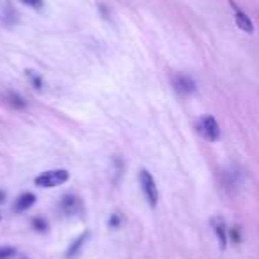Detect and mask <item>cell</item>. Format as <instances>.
<instances>
[{"label":"cell","mask_w":259,"mask_h":259,"mask_svg":"<svg viewBox=\"0 0 259 259\" xmlns=\"http://www.w3.org/2000/svg\"><path fill=\"white\" fill-rule=\"evenodd\" d=\"M87 238H89V233H83V234H80L78 238H76L75 241H73L71 245H69V248L68 250H66V255H68V257H73V255H76L80 252V248L83 247V243H85L87 241Z\"/></svg>","instance_id":"9"},{"label":"cell","mask_w":259,"mask_h":259,"mask_svg":"<svg viewBox=\"0 0 259 259\" xmlns=\"http://www.w3.org/2000/svg\"><path fill=\"white\" fill-rule=\"evenodd\" d=\"M108 226H110V229H117V227L121 226V217H119L117 213H114V215L108 219Z\"/></svg>","instance_id":"15"},{"label":"cell","mask_w":259,"mask_h":259,"mask_svg":"<svg viewBox=\"0 0 259 259\" xmlns=\"http://www.w3.org/2000/svg\"><path fill=\"white\" fill-rule=\"evenodd\" d=\"M32 227L37 231V233H47V231H48V222L45 219H41V217H36V219L32 220Z\"/></svg>","instance_id":"11"},{"label":"cell","mask_w":259,"mask_h":259,"mask_svg":"<svg viewBox=\"0 0 259 259\" xmlns=\"http://www.w3.org/2000/svg\"><path fill=\"white\" fill-rule=\"evenodd\" d=\"M69 180V172L66 169H55V170H47V172L39 174L36 178V185L39 188H54L61 187Z\"/></svg>","instance_id":"1"},{"label":"cell","mask_w":259,"mask_h":259,"mask_svg":"<svg viewBox=\"0 0 259 259\" xmlns=\"http://www.w3.org/2000/svg\"><path fill=\"white\" fill-rule=\"evenodd\" d=\"M23 4H27V6H30V8H34V9H39L41 6H43V2L41 0H22Z\"/></svg>","instance_id":"16"},{"label":"cell","mask_w":259,"mask_h":259,"mask_svg":"<svg viewBox=\"0 0 259 259\" xmlns=\"http://www.w3.org/2000/svg\"><path fill=\"white\" fill-rule=\"evenodd\" d=\"M8 100H9V103H11L13 107H16V108H23V107H25V101H23V98L20 96V94H16V93H9L8 94Z\"/></svg>","instance_id":"10"},{"label":"cell","mask_w":259,"mask_h":259,"mask_svg":"<svg viewBox=\"0 0 259 259\" xmlns=\"http://www.w3.org/2000/svg\"><path fill=\"white\" fill-rule=\"evenodd\" d=\"M197 130L202 134V137L209 142H217L220 139V126L213 115H202L197 121Z\"/></svg>","instance_id":"3"},{"label":"cell","mask_w":259,"mask_h":259,"mask_svg":"<svg viewBox=\"0 0 259 259\" xmlns=\"http://www.w3.org/2000/svg\"><path fill=\"white\" fill-rule=\"evenodd\" d=\"M172 87L176 89V93L187 96V94L195 93V89H197V83H195L194 78H192V76H188V75H176L172 78Z\"/></svg>","instance_id":"4"},{"label":"cell","mask_w":259,"mask_h":259,"mask_svg":"<svg viewBox=\"0 0 259 259\" xmlns=\"http://www.w3.org/2000/svg\"><path fill=\"white\" fill-rule=\"evenodd\" d=\"M139 181H141V188H142V192H144L146 199H148L149 206L155 208L156 202H158V188H156L155 178L151 176L149 170L142 169L141 174H139Z\"/></svg>","instance_id":"2"},{"label":"cell","mask_w":259,"mask_h":259,"mask_svg":"<svg viewBox=\"0 0 259 259\" xmlns=\"http://www.w3.org/2000/svg\"><path fill=\"white\" fill-rule=\"evenodd\" d=\"M4 199H6V194L2 190H0V202H4Z\"/></svg>","instance_id":"17"},{"label":"cell","mask_w":259,"mask_h":259,"mask_svg":"<svg viewBox=\"0 0 259 259\" xmlns=\"http://www.w3.org/2000/svg\"><path fill=\"white\" fill-rule=\"evenodd\" d=\"M234 20H236V25L240 30H243V32H247V34L254 32V23L248 18L247 13H243L241 9H236V11H234Z\"/></svg>","instance_id":"7"},{"label":"cell","mask_w":259,"mask_h":259,"mask_svg":"<svg viewBox=\"0 0 259 259\" xmlns=\"http://www.w3.org/2000/svg\"><path fill=\"white\" fill-rule=\"evenodd\" d=\"M61 211L68 217L78 215L82 211V201L76 195H64L61 199Z\"/></svg>","instance_id":"5"},{"label":"cell","mask_w":259,"mask_h":259,"mask_svg":"<svg viewBox=\"0 0 259 259\" xmlns=\"http://www.w3.org/2000/svg\"><path fill=\"white\" fill-rule=\"evenodd\" d=\"M229 238H231V241L233 243H240L241 241V231H240V227H231L229 229Z\"/></svg>","instance_id":"12"},{"label":"cell","mask_w":259,"mask_h":259,"mask_svg":"<svg viewBox=\"0 0 259 259\" xmlns=\"http://www.w3.org/2000/svg\"><path fill=\"white\" fill-rule=\"evenodd\" d=\"M34 202H36V195L30 194V192H25V194H22V195H20V197L15 201V211H16V213L27 211L29 208H32Z\"/></svg>","instance_id":"8"},{"label":"cell","mask_w":259,"mask_h":259,"mask_svg":"<svg viewBox=\"0 0 259 259\" xmlns=\"http://www.w3.org/2000/svg\"><path fill=\"white\" fill-rule=\"evenodd\" d=\"M27 75L30 76V80H32V83H34L36 89H41V87H43V80H41L39 75H36L34 71H27Z\"/></svg>","instance_id":"14"},{"label":"cell","mask_w":259,"mask_h":259,"mask_svg":"<svg viewBox=\"0 0 259 259\" xmlns=\"http://www.w3.org/2000/svg\"><path fill=\"white\" fill-rule=\"evenodd\" d=\"M16 254V250L13 247H0V259H9Z\"/></svg>","instance_id":"13"},{"label":"cell","mask_w":259,"mask_h":259,"mask_svg":"<svg viewBox=\"0 0 259 259\" xmlns=\"http://www.w3.org/2000/svg\"><path fill=\"white\" fill-rule=\"evenodd\" d=\"M211 227L213 231H215L217 238H219V243L222 248L227 247V240H229V229L226 227V222H224V219H220V217H215V219L211 220Z\"/></svg>","instance_id":"6"}]
</instances>
